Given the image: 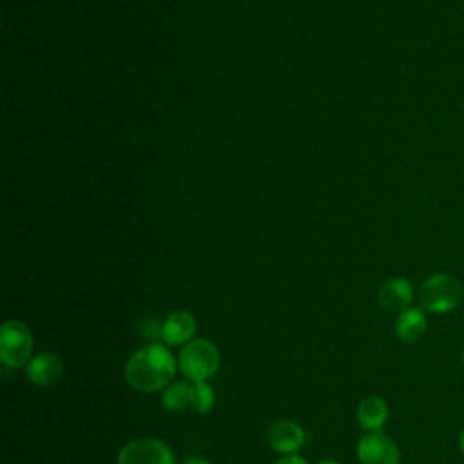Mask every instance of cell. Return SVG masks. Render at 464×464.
I'll list each match as a JSON object with an SVG mask.
<instances>
[{"label":"cell","mask_w":464,"mask_h":464,"mask_svg":"<svg viewBox=\"0 0 464 464\" xmlns=\"http://www.w3.org/2000/svg\"><path fill=\"white\" fill-rule=\"evenodd\" d=\"M176 373L170 350L160 343H149L136 350L125 364L127 384L140 393L165 390Z\"/></svg>","instance_id":"1"},{"label":"cell","mask_w":464,"mask_h":464,"mask_svg":"<svg viewBox=\"0 0 464 464\" xmlns=\"http://www.w3.org/2000/svg\"><path fill=\"white\" fill-rule=\"evenodd\" d=\"M464 297L460 279L448 272H435L428 276L417 288L419 306L428 314H450Z\"/></svg>","instance_id":"2"},{"label":"cell","mask_w":464,"mask_h":464,"mask_svg":"<svg viewBox=\"0 0 464 464\" xmlns=\"http://www.w3.org/2000/svg\"><path fill=\"white\" fill-rule=\"evenodd\" d=\"M221 362L218 346L208 339H194L183 344L178 355V364L181 373L190 382H199L210 379Z\"/></svg>","instance_id":"3"},{"label":"cell","mask_w":464,"mask_h":464,"mask_svg":"<svg viewBox=\"0 0 464 464\" xmlns=\"http://www.w3.org/2000/svg\"><path fill=\"white\" fill-rule=\"evenodd\" d=\"M33 335L25 323L7 319L0 330V359L4 366L18 368L31 361Z\"/></svg>","instance_id":"4"},{"label":"cell","mask_w":464,"mask_h":464,"mask_svg":"<svg viewBox=\"0 0 464 464\" xmlns=\"http://www.w3.org/2000/svg\"><path fill=\"white\" fill-rule=\"evenodd\" d=\"M116 464H176L174 453L160 439L143 437L127 442L116 459Z\"/></svg>","instance_id":"5"},{"label":"cell","mask_w":464,"mask_h":464,"mask_svg":"<svg viewBox=\"0 0 464 464\" xmlns=\"http://www.w3.org/2000/svg\"><path fill=\"white\" fill-rule=\"evenodd\" d=\"M361 464H401V451L397 442L381 431H366L355 446Z\"/></svg>","instance_id":"6"},{"label":"cell","mask_w":464,"mask_h":464,"mask_svg":"<svg viewBox=\"0 0 464 464\" xmlns=\"http://www.w3.org/2000/svg\"><path fill=\"white\" fill-rule=\"evenodd\" d=\"M266 440L274 451L283 455H295V451H299L306 442V431L301 424L281 419L268 426Z\"/></svg>","instance_id":"7"},{"label":"cell","mask_w":464,"mask_h":464,"mask_svg":"<svg viewBox=\"0 0 464 464\" xmlns=\"http://www.w3.org/2000/svg\"><path fill=\"white\" fill-rule=\"evenodd\" d=\"M415 288L410 279L406 277H392L384 281L377 292V303L382 310L386 312H402L410 308L413 297H415Z\"/></svg>","instance_id":"8"},{"label":"cell","mask_w":464,"mask_h":464,"mask_svg":"<svg viewBox=\"0 0 464 464\" xmlns=\"http://www.w3.org/2000/svg\"><path fill=\"white\" fill-rule=\"evenodd\" d=\"M196 334V319L185 310H176L161 323V341L167 346H183Z\"/></svg>","instance_id":"9"},{"label":"cell","mask_w":464,"mask_h":464,"mask_svg":"<svg viewBox=\"0 0 464 464\" xmlns=\"http://www.w3.org/2000/svg\"><path fill=\"white\" fill-rule=\"evenodd\" d=\"M393 332L397 339L406 344H413L420 341L428 332L426 312L420 306H410L402 310L393 323Z\"/></svg>","instance_id":"10"},{"label":"cell","mask_w":464,"mask_h":464,"mask_svg":"<svg viewBox=\"0 0 464 464\" xmlns=\"http://www.w3.org/2000/svg\"><path fill=\"white\" fill-rule=\"evenodd\" d=\"M63 373V362L56 353H38L25 364V375L38 386H49L60 381Z\"/></svg>","instance_id":"11"},{"label":"cell","mask_w":464,"mask_h":464,"mask_svg":"<svg viewBox=\"0 0 464 464\" xmlns=\"http://www.w3.org/2000/svg\"><path fill=\"white\" fill-rule=\"evenodd\" d=\"M388 404L379 395H368L357 406V422L366 431H381L388 422Z\"/></svg>","instance_id":"12"},{"label":"cell","mask_w":464,"mask_h":464,"mask_svg":"<svg viewBox=\"0 0 464 464\" xmlns=\"http://www.w3.org/2000/svg\"><path fill=\"white\" fill-rule=\"evenodd\" d=\"M161 404L170 413L192 410V382L172 381L161 393Z\"/></svg>","instance_id":"13"},{"label":"cell","mask_w":464,"mask_h":464,"mask_svg":"<svg viewBox=\"0 0 464 464\" xmlns=\"http://www.w3.org/2000/svg\"><path fill=\"white\" fill-rule=\"evenodd\" d=\"M216 402L212 386L207 381L192 382V410L198 413H208Z\"/></svg>","instance_id":"14"},{"label":"cell","mask_w":464,"mask_h":464,"mask_svg":"<svg viewBox=\"0 0 464 464\" xmlns=\"http://www.w3.org/2000/svg\"><path fill=\"white\" fill-rule=\"evenodd\" d=\"M276 464H308V462L303 457H299V455H285Z\"/></svg>","instance_id":"15"},{"label":"cell","mask_w":464,"mask_h":464,"mask_svg":"<svg viewBox=\"0 0 464 464\" xmlns=\"http://www.w3.org/2000/svg\"><path fill=\"white\" fill-rule=\"evenodd\" d=\"M457 446H459V451L462 453V457H464V428L459 431V435H457Z\"/></svg>","instance_id":"16"},{"label":"cell","mask_w":464,"mask_h":464,"mask_svg":"<svg viewBox=\"0 0 464 464\" xmlns=\"http://www.w3.org/2000/svg\"><path fill=\"white\" fill-rule=\"evenodd\" d=\"M185 464H212V462L207 460V459H203V457H192V459L185 460Z\"/></svg>","instance_id":"17"},{"label":"cell","mask_w":464,"mask_h":464,"mask_svg":"<svg viewBox=\"0 0 464 464\" xmlns=\"http://www.w3.org/2000/svg\"><path fill=\"white\" fill-rule=\"evenodd\" d=\"M317 464H341V462H337V460H334V459H323V460H319Z\"/></svg>","instance_id":"18"},{"label":"cell","mask_w":464,"mask_h":464,"mask_svg":"<svg viewBox=\"0 0 464 464\" xmlns=\"http://www.w3.org/2000/svg\"><path fill=\"white\" fill-rule=\"evenodd\" d=\"M462 364H464V348H462Z\"/></svg>","instance_id":"19"}]
</instances>
